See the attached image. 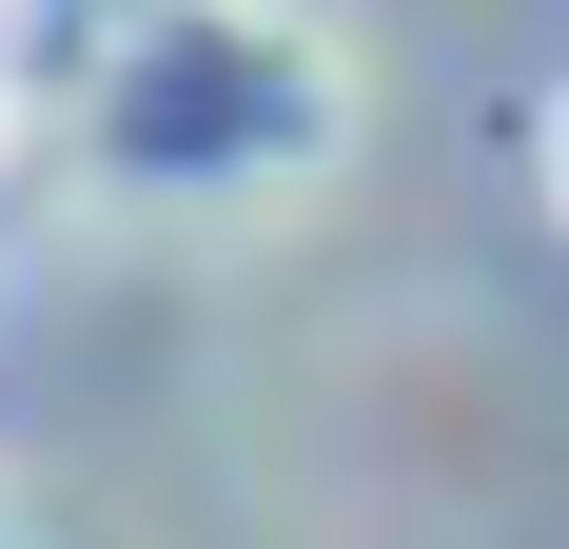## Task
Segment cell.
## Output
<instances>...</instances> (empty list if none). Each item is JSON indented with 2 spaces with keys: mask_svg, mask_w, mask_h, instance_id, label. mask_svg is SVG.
<instances>
[{
  "mask_svg": "<svg viewBox=\"0 0 569 549\" xmlns=\"http://www.w3.org/2000/svg\"><path fill=\"white\" fill-rule=\"evenodd\" d=\"M550 158H569V138H550Z\"/></svg>",
  "mask_w": 569,
  "mask_h": 549,
  "instance_id": "cell-1",
  "label": "cell"
}]
</instances>
